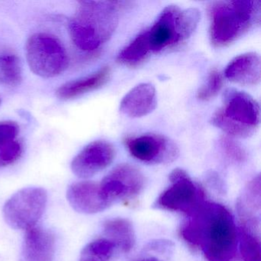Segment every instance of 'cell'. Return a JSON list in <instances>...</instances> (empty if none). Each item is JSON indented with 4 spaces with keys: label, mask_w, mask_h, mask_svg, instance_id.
<instances>
[{
    "label": "cell",
    "mask_w": 261,
    "mask_h": 261,
    "mask_svg": "<svg viewBox=\"0 0 261 261\" xmlns=\"http://www.w3.org/2000/svg\"><path fill=\"white\" fill-rule=\"evenodd\" d=\"M180 234L207 261H238L239 237L230 211L205 201L183 223Z\"/></svg>",
    "instance_id": "6da1fadb"
},
{
    "label": "cell",
    "mask_w": 261,
    "mask_h": 261,
    "mask_svg": "<svg viewBox=\"0 0 261 261\" xmlns=\"http://www.w3.org/2000/svg\"><path fill=\"white\" fill-rule=\"evenodd\" d=\"M123 3L80 1L70 21V36L74 45L85 51H94L108 42L119 22Z\"/></svg>",
    "instance_id": "7a4b0ae2"
},
{
    "label": "cell",
    "mask_w": 261,
    "mask_h": 261,
    "mask_svg": "<svg viewBox=\"0 0 261 261\" xmlns=\"http://www.w3.org/2000/svg\"><path fill=\"white\" fill-rule=\"evenodd\" d=\"M210 37L214 46H227L260 23V2L240 0L211 4Z\"/></svg>",
    "instance_id": "3957f363"
},
{
    "label": "cell",
    "mask_w": 261,
    "mask_h": 261,
    "mask_svg": "<svg viewBox=\"0 0 261 261\" xmlns=\"http://www.w3.org/2000/svg\"><path fill=\"white\" fill-rule=\"evenodd\" d=\"M200 16L197 9L166 7L153 25L143 32L150 53H160L187 40L198 27Z\"/></svg>",
    "instance_id": "277c9868"
},
{
    "label": "cell",
    "mask_w": 261,
    "mask_h": 261,
    "mask_svg": "<svg viewBox=\"0 0 261 261\" xmlns=\"http://www.w3.org/2000/svg\"><path fill=\"white\" fill-rule=\"evenodd\" d=\"M212 123L232 137L247 138L259 125V105L247 93L228 88L223 94V107L214 114Z\"/></svg>",
    "instance_id": "5b68a950"
},
{
    "label": "cell",
    "mask_w": 261,
    "mask_h": 261,
    "mask_svg": "<svg viewBox=\"0 0 261 261\" xmlns=\"http://www.w3.org/2000/svg\"><path fill=\"white\" fill-rule=\"evenodd\" d=\"M25 53L30 69L39 77H57L68 68L66 50L60 41L51 35L40 33L30 36Z\"/></svg>",
    "instance_id": "8992f818"
},
{
    "label": "cell",
    "mask_w": 261,
    "mask_h": 261,
    "mask_svg": "<svg viewBox=\"0 0 261 261\" xmlns=\"http://www.w3.org/2000/svg\"><path fill=\"white\" fill-rule=\"evenodd\" d=\"M169 179L170 185L155 199L153 208L180 212L189 217L205 201L202 188L183 169H174Z\"/></svg>",
    "instance_id": "52a82bcc"
},
{
    "label": "cell",
    "mask_w": 261,
    "mask_h": 261,
    "mask_svg": "<svg viewBox=\"0 0 261 261\" xmlns=\"http://www.w3.org/2000/svg\"><path fill=\"white\" fill-rule=\"evenodd\" d=\"M48 193L40 187L24 188L12 195L4 204V220L15 230L36 227L45 212Z\"/></svg>",
    "instance_id": "ba28073f"
},
{
    "label": "cell",
    "mask_w": 261,
    "mask_h": 261,
    "mask_svg": "<svg viewBox=\"0 0 261 261\" xmlns=\"http://www.w3.org/2000/svg\"><path fill=\"white\" fill-rule=\"evenodd\" d=\"M144 185L143 174L129 164L119 165L99 183L103 198L111 206L134 199L141 193Z\"/></svg>",
    "instance_id": "9c48e42d"
},
{
    "label": "cell",
    "mask_w": 261,
    "mask_h": 261,
    "mask_svg": "<svg viewBox=\"0 0 261 261\" xmlns=\"http://www.w3.org/2000/svg\"><path fill=\"white\" fill-rule=\"evenodd\" d=\"M129 153L149 164H166L178 158L179 149L172 140L159 134H144L126 140Z\"/></svg>",
    "instance_id": "30bf717a"
},
{
    "label": "cell",
    "mask_w": 261,
    "mask_h": 261,
    "mask_svg": "<svg viewBox=\"0 0 261 261\" xmlns=\"http://www.w3.org/2000/svg\"><path fill=\"white\" fill-rule=\"evenodd\" d=\"M115 157L114 146L103 140H97L85 146L71 162V169L79 178H91L110 166Z\"/></svg>",
    "instance_id": "8fae6325"
},
{
    "label": "cell",
    "mask_w": 261,
    "mask_h": 261,
    "mask_svg": "<svg viewBox=\"0 0 261 261\" xmlns=\"http://www.w3.org/2000/svg\"><path fill=\"white\" fill-rule=\"evenodd\" d=\"M67 199L74 210L85 215L100 213L111 207L103 198L99 183L82 181L68 187Z\"/></svg>",
    "instance_id": "7c38bea8"
},
{
    "label": "cell",
    "mask_w": 261,
    "mask_h": 261,
    "mask_svg": "<svg viewBox=\"0 0 261 261\" xmlns=\"http://www.w3.org/2000/svg\"><path fill=\"white\" fill-rule=\"evenodd\" d=\"M56 241L51 232L33 227L25 232L19 261H53Z\"/></svg>",
    "instance_id": "4fadbf2b"
},
{
    "label": "cell",
    "mask_w": 261,
    "mask_h": 261,
    "mask_svg": "<svg viewBox=\"0 0 261 261\" xmlns=\"http://www.w3.org/2000/svg\"><path fill=\"white\" fill-rule=\"evenodd\" d=\"M155 87L149 83H142L133 88L120 102V111L132 118L144 117L156 108Z\"/></svg>",
    "instance_id": "5bb4252c"
},
{
    "label": "cell",
    "mask_w": 261,
    "mask_h": 261,
    "mask_svg": "<svg viewBox=\"0 0 261 261\" xmlns=\"http://www.w3.org/2000/svg\"><path fill=\"white\" fill-rule=\"evenodd\" d=\"M260 58L254 53L237 56L226 68V79L242 85H256L260 82Z\"/></svg>",
    "instance_id": "9a60e30c"
},
{
    "label": "cell",
    "mask_w": 261,
    "mask_h": 261,
    "mask_svg": "<svg viewBox=\"0 0 261 261\" xmlns=\"http://www.w3.org/2000/svg\"><path fill=\"white\" fill-rule=\"evenodd\" d=\"M237 210L241 220V225L259 230L260 211V177L250 181L237 202Z\"/></svg>",
    "instance_id": "2e32d148"
},
{
    "label": "cell",
    "mask_w": 261,
    "mask_h": 261,
    "mask_svg": "<svg viewBox=\"0 0 261 261\" xmlns=\"http://www.w3.org/2000/svg\"><path fill=\"white\" fill-rule=\"evenodd\" d=\"M110 77L111 69L109 67H105L88 77L64 84L58 88L56 95L59 98L65 100L76 98L98 89L109 81Z\"/></svg>",
    "instance_id": "e0dca14e"
},
{
    "label": "cell",
    "mask_w": 261,
    "mask_h": 261,
    "mask_svg": "<svg viewBox=\"0 0 261 261\" xmlns=\"http://www.w3.org/2000/svg\"><path fill=\"white\" fill-rule=\"evenodd\" d=\"M107 239L123 253H129L135 245L136 236L132 223L126 218L107 220L103 225Z\"/></svg>",
    "instance_id": "ac0fdd59"
},
{
    "label": "cell",
    "mask_w": 261,
    "mask_h": 261,
    "mask_svg": "<svg viewBox=\"0 0 261 261\" xmlns=\"http://www.w3.org/2000/svg\"><path fill=\"white\" fill-rule=\"evenodd\" d=\"M22 80V65L18 56L11 51H0V84L14 87Z\"/></svg>",
    "instance_id": "d6986e66"
},
{
    "label": "cell",
    "mask_w": 261,
    "mask_h": 261,
    "mask_svg": "<svg viewBox=\"0 0 261 261\" xmlns=\"http://www.w3.org/2000/svg\"><path fill=\"white\" fill-rule=\"evenodd\" d=\"M239 250L244 261H260L259 231L241 226L238 229Z\"/></svg>",
    "instance_id": "ffe728a7"
},
{
    "label": "cell",
    "mask_w": 261,
    "mask_h": 261,
    "mask_svg": "<svg viewBox=\"0 0 261 261\" xmlns=\"http://www.w3.org/2000/svg\"><path fill=\"white\" fill-rule=\"evenodd\" d=\"M149 54L150 51L146 42V37L143 33H142L124 49L122 50L117 59L123 65L134 67L140 65Z\"/></svg>",
    "instance_id": "44dd1931"
},
{
    "label": "cell",
    "mask_w": 261,
    "mask_h": 261,
    "mask_svg": "<svg viewBox=\"0 0 261 261\" xmlns=\"http://www.w3.org/2000/svg\"><path fill=\"white\" fill-rule=\"evenodd\" d=\"M115 246L107 238H100L87 244L79 261H111Z\"/></svg>",
    "instance_id": "7402d4cb"
},
{
    "label": "cell",
    "mask_w": 261,
    "mask_h": 261,
    "mask_svg": "<svg viewBox=\"0 0 261 261\" xmlns=\"http://www.w3.org/2000/svg\"><path fill=\"white\" fill-rule=\"evenodd\" d=\"M224 84L222 75L217 70L209 73L207 82L197 93V97L201 100H209L214 98L221 91Z\"/></svg>",
    "instance_id": "603a6c76"
},
{
    "label": "cell",
    "mask_w": 261,
    "mask_h": 261,
    "mask_svg": "<svg viewBox=\"0 0 261 261\" xmlns=\"http://www.w3.org/2000/svg\"><path fill=\"white\" fill-rule=\"evenodd\" d=\"M22 145L14 140L0 143V168L6 167L17 161L22 155Z\"/></svg>",
    "instance_id": "cb8c5ba5"
},
{
    "label": "cell",
    "mask_w": 261,
    "mask_h": 261,
    "mask_svg": "<svg viewBox=\"0 0 261 261\" xmlns=\"http://www.w3.org/2000/svg\"><path fill=\"white\" fill-rule=\"evenodd\" d=\"M19 133V126L14 122H0V143L14 140Z\"/></svg>",
    "instance_id": "d4e9b609"
},
{
    "label": "cell",
    "mask_w": 261,
    "mask_h": 261,
    "mask_svg": "<svg viewBox=\"0 0 261 261\" xmlns=\"http://www.w3.org/2000/svg\"><path fill=\"white\" fill-rule=\"evenodd\" d=\"M222 146L225 150L226 154L232 160L235 161H242L244 159V152L243 149L236 143L232 142L228 139H224L222 140Z\"/></svg>",
    "instance_id": "484cf974"
},
{
    "label": "cell",
    "mask_w": 261,
    "mask_h": 261,
    "mask_svg": "<svg viewBox=\"0 0 261 261\" xmlns=\"http://www.w3.org/2000/svg\"><path fill=\"white\" fill-rule=\"evenodd\" d=\"M135 261H162L158 258L154 257V256H147V257L140 258Z\"/></svg>",
    "instance_id": "4316f807"
},
{
    "label": "cell",
    "mask_w": 261,
    "mask_h": 261,
    "mask_svg": "<svg viewBox=\"0 0 261 261\" xmlns=\"http://www.w3.org/2000/svg\"><path fill=\"white\" fill-rule=\"evenodd\" d=\"M1 103H2V99L0 97V105H1Z\"/></svg>",
    "instance_id": "83f0119b"
}]
</instances>
